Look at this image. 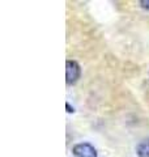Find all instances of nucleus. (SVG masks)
Instances as JSON below:
<instances>
[{"label": "nucleus", "mask_w": 149, "mask_h": 157, "mask_svg": "<svg viewBox=\"0 0 149 157\" xmlns=\"http://www.w3.org/2000/svg\"><path fill=\"white\" fill-rule=\"evenodd\" d=\"M136 153L139 157H149V137L141 140L136 147Z\"/></svg>", "instance_id": "7ed1b4c3"}, {"label": "nucleus", "mask_w": 149, "mask_h": 157, "mask_svg": "<svg viewBox=\"0 0 149 157\" xmlns=\"http://www.w3.org/2000/svg\"><path fill=\"white\" fill-rule=\"evenodd\" d=\"M81 76V67L76 60L66 62V81L68 85H73Z\"/></svg>", "instance_id": "f257e3e1"}, {"label": "nucleus", "mask_w": 149, "mask_h": 157, "mask_svg": "<svg viewBox=\"0 0 149 157\" xmlns=\"http://www.w3.org/2000/svg\"><path fill=\"white\" fill-rule=\"evenodd\" d=\"M140 6H141V8L148 9V11H149V0H141V2H140Z\"/></svg>", "instance_id": "20e7f679"}, {"label": "nucleus", "mask_w": 149, "mask_h": 157, "mask_svg": "<svg viewBox=\"0 0 149 157\" xmlns=\"http://www.w3.org/2000/svg\"><path fill=\"white\" fill-rule=\"evenodd\" d=\"M72 153L76 157H97L96 148L89 143H78L72 148Z\"/></svg>", "instance_id": "f03ea898"}, {"label": "nucleus", "mask_w": 149, "mask_h": 157, "mask_svg": "<svg viewBox=\"0 0 149 157\" xmlns=\"http://www.w3.org/2000/svg\"><path fill=\"white\" fill-rule=\"evenodd\" d=\"M66 107H67L68 113H74V107H72L71 105H69V102H67V104H66Z\"/></svg>", "instance_id": "39448f33"}]
</instances>
